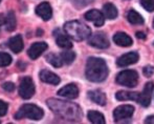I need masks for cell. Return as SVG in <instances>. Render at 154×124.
Wrapping results in <instances>:
<instances>
[{"instance_id":"6da1fadb","label":"cell","mask_w":154,"mask_h":124,"mask_svg":"<svg viewBox=\"0 0 154 124\" xmlns=\"http://www.w3.org/2000/svg\"><path fill=\"white\" fill-rule=\"evenodd\" d=\"M47 105L55 114L69 121H80L83 116V113H82L80 106L72 103V102H65L57 99H48Z\"/></svg>"},{"instance_id":"7a4b0ae2","label":"cell","mask_w":154,"mask_h":124,"mask_svg":"<svg viewBox=\"0 0 154 124\" xmlns=\"http://www.w3.org/2000/svg\"><path fill=\"white\" fill-rule=\"evenodd\" d=\"M86 78L91 82H102L108 76V66L102 58L90 57L86 63Z\"/></svg>"},{"instance_id":"3957f363","label":"cell","mask_w":154,"mask_h":124,"mask_svg":"<svg viewBox=\"0 0 154 124\" xmlns=\"http://www.w3.org/2000/svg\"><path fill=\"white\" fill-rule=\"evenodd\" d=\"M64 31L69 38L75 41H83L89 38L91 35V30L88 25L81 21H69L64 24Z\"/></svg>"},{"instance_id":"277c9868","label":"cell","mask_w":154,"mask_h":124,"mask_svg":"<svg viewBox=\"0 0 154 124\" xmlns=\"http://www.w3.org/2000/svg\"><path fill=\"white\" fill-rule=\"evenodd\" d=\"M44 116L43 110L35 104H24L20 107V110L15 115V118L17 120H20L23 118L31 119V120H41Z\"/></svg>"},{"instance_id":"5b68a950","label":"cell","mask_w":154,"mask_h":124,"mask_svg":"<svg viewBox=\"0 0 154 124\" xmlns=\"http://www.w3.org/2000/svg\"><path fill=\"white\" fill-rule=\"evenodd\" d=\"M116 82L127 87H135L138 82V74L133 69H125L116 76Z\"/></svg>"},{"instance_id":"8992f818","label":"cell","mask_w":154,"mask_h":124,"mask_svg":"<svg viewBox=\"0 0 154 124\" xmlns=\"http://www.w3.org/2000/svg\"><path fill=\"white\" fill-rule=\"evenodd\" d=\"M35 94V85L31 77H24L19 85V95L21 98L29 100Z\"/></svg>"},{"instance_id":"52a82bcc","label":"cell","mask_w":154,"mask_h":124,"mask_svg":"<svg viewBox=\"0 0 154 124\" xmlns=\"http://www.w3.org/2000/svg\"><path fill=\"white\" fill-rule=\"evenodd\" d=\"M134 113V107L129 104H124V105H120L113 110V118L114 121H122L129 119L132 117Z\"/></svg>"},{"instance_id":"ba28073f","label":"cell","mask_w":154,"mask_h":124,"mask_svg":"<svg viewBox=\"0 0 154 124\" xmlns=\"http://www.w3.org/2000/svg\"><path fill=\"white\" fill-rule=\"evenodd\" d=\"M89 43L91 46L95 47V49H105L107 47H109L110 43H109V39L108 37L104 34L103 32H99L95 33L94 35H92L89 39Z\"/></svg>"},{"instance_id":"9c48e42d","label":"cell","mask_w":154,"mask_h":124,"mask_svg":"<svg viewBox=\"0 0 154 124\" xmlns=\"http://www.w3.org/2000/svg\"><path fill=\"white\" fill-rule=\"evenodd\" d=\"M154 90V84L153 82H148L145 85L143 92L140 94L137 99V103H140V105H143L144 107H148L150 105L151 102V97H152V93Z\"/></svg>"},{"instance_id":"30bf717a","label":"cell","mask_w":154,"mask_h":124,"mask_svg":"<svg viewBox=\"0 0 154 124\" xmlns=\"http://www.w3.org/2000/svg\"><path fill=\"white\" fill-rule=\"evenodd\" d=\"M84 18L87 21H91L94 23L95 27H102L105 22V16L102 12L97 10H90L87 13H85Z\"/></svg>"},{"instance_id":"8fae6325","label":"cell","mask_w":154,"mask_h":124,"mask_svg":"<svg viewBox=\"0 0 154 124\" xmlns=\"http://www.w3.org/2000/svg\"><path fill=\"white\" fill-rule=\"evenodd\" d=\"M138 53L136 52H129L127 54H124L123 56H121L118 60H116V64L121 67H124V66H128V65H131V64H134L138 61Z\"/></svg>"},{"instance_id":"7c38bea8","label":"cell","mask_w":154,"mask_h":124,"mask_svg":"<svg viewBox=\"0 0 154 124\" xmlns=\"http://www.w3.org/2000/svg\"><path fill=\"white\" fill-rule=\"evenodd\" d=\"M58 95L66 99H75L79 96V88L75 84H67L58 91Z\"/></svg>"},{"instance_id":"4fadbf2b","label":"cell","mask_w":154,"mask_h":124,"mask_svg":"<svg viewBox=\"0 0 154 124\" xmlns=\"http://www.w3.org/2000/svg\"><path fill=\"white\" fill-rule=\"evenodd\" d=\"M47 43L45 42H35L34 44H32V46L29 49V57L32 60H36L37 58H39L43 54V52H45L47 49Z\"/></svg>"},{"instance_id":"5bb4252c","label":"cell","mask_w":154,"mask_h":124,"mask_svg":"<svg viewBox=\"0 0 154 124\" xmlns=\"http://www.w3.org/2000/svg\"><path fill=\"white\" fill-rule=\"evenodd\" d=\"M36 14L43 20L47 21L53 17V8L48 2H42L36 8Z\"/></svg>"},{"instance_id":"9a60e30c","label":"cell","mask_w":154,"mask_h":124,"mask_svg":"<svg viewBox=\"0 0 154 124\" xmlns=\"http://www.w3.org/2000/svg\"><path fill=\"white\" fill-rule=\"evenodd\" d=\"M39 77H40L41 81L45 82V83L53 84V85H57L60 83V78L59 76H57L55 73L48 71V69H43L39 74Z\"/></svg>"},{"instance_id":"2e32d148","label":"cell","mask_w":154,"mask_h":124,"mask_svg":"<svg viewBox=\"0 0 154 124\" xmlns=\"http://www.w3.org/2000/svg\"><path fill=\"white\" fill-rule=\"evenodd\" d=\"M113 41L116 44H118L119 46H122V47H128L133 44V40H132L131 37L126 34V33H122V32H119L114 35Z\"/></svg>"},{"instance_id":"e0dca14e","label":"cell","mask_w":154,"mask_h":124,"mask_svg":"<svg viewBox=\"0 0 154 124\" xmlns=\"http://www.w3.org/2000/svg\"><path fill=\"white\" fill-rule=\"evenodd\" d=\"M8 47L14 52L15 54L20 53L23 49V39L21 35H16L12 37L8 41Z\"/></svg>"},{"instance_id":"ac0fdd59","label":"cell","mask_w":154,"mask_h":124,"mask_svg":"<svg viewBox=\"0 0 154 124\" xmlns=\"http://www.w3.org/2000/svg\"><path fill=\"white\" fill-rule=\"evenodd\" d=\"M88 97L90 98V100L93 101L94 103L99 104L101 106H104L107 102V98H106V95L104 94L102 91L95 90V91H90L88 93Z\"/></svg>"},{"instance_id":"d6986e66","label":"cell","mask_w":154,"mask_h":124,"mask_svg":"<svg viewBox=\"0 0 154 124\" xmlns=\"http://www.w3.org/2000/svg\"><path fill=\"white\" fill-rule=\"evenodd\" d=\"M103 13L105 18L107 19H116L118 17V8H116V5L112 3H106L103 6Z\"/></svg>"},{"instance_id":"ffe728a7","label":"cell","mask_w":154,"mask_h":124,"mask_svg":"<svg viewBox=\"0 0 154 124\" xmlns=\"http://www.w3.org/2000/svg\"><path fill=\"white\" fill-rule=\"evenodd\" d=\"M127 20L129 21L131 24H143L144 23V18L143 16L137 13L135 10H130L127 14Z\"/></svg>"},{"instance_id":"44dd1931","label":"cell","mask_w":154,"mask_h":124,"mask_svg":"<svg viewBox=\"0 0 154 124\" xmlns=\"http://www.w3.org/2000/svg\"><path fill=\"white\" fill-rule=\"evenodd\" d=\"M140 93H132V92H124V91H120L116 94V98L120 101H125V100H134L137 101Z\"/></svg>"},{"instance_id":"7402d4cb","label":"cell","mask_w":154,"mask_h":124,"mask_svg":"<svg viewBox=\"0 0 154 124\" xmlns=\"http://www.w3.org/2000/svg\"><path fill=\"white\" fill-rule=\"evenodd\" d=\"M88 120L93 124H105V117L97 110H90L87 115Z\"/></svg>"},{"instance_id":"603a6c76","label":"cell","mask_w":154,"mask_h":124,"mask_svg":"<svg viewBox=\"0 0 154 124\" xmlns=\"http://www.w3.org/2000/svg\"><path fill=\"white\" fill-rule=\"evenodd\" d=\"M56 42L59 45L61 49H69L72 47V42L70 41V39L67 36H65L64 34H59L57 36V39H56Z\"/></svg>"},{"instance_id":"cb8c5ba5","label":"cell","mask_w":154,"mask_h":124,"mask_svg":"<svg viewBox=\"0 0 154 124\" xmlns=\"http://www.w3.org/2000/svg\"><path fill=\"white\" fill-rule=\"evenodd\" d=\"M4 23H5V27L8 32H12L16 29V17H15V13L13 11H10L8 13L5 19H4Z\"/></svg>"},{"instance_id":"d4e9b609","label":"cell","mask_w":154,"mask_h":124,"mask_svg":"<svg viewBox=\"0 0 154 124\" xmlns=\"http://www.w3.org/2000/svg\"><path fill=\"white\" fill-rule=\"evenodd\" d=\"M46 60L48 63H51L54 67H61L63 65V61L60 56H57L55 54H48L46 56Z\"/></svg>"},{"instance_id":"484cf974","label":"cell","mask_w":154,"mask_h":124,"mask_svg":"<svg viewBox=\"0 0 154 124\" xmlns=\"http://www.w3.org/2000/svg\"><path fill=\"white\" fill-rule=\"evenodd\" d=\"M60 57H61L63 63H65V64H70V63H72L75 61V52L66 51V52H63Z\"/></svg>"},{"instance_id":"4316f807","label":"cell","mask_w":154,"mask_h":124,"mask_svg":"<svg viewBox=\"0 0 154 124\" xmlns=\"http://www.w3.org/2000/svg\"><path fill=\"white\" fill-rule=\"evenodd\" d=\"M12 63V57L6 53H0V67L8 66Z\"/></svg>"},{"instance_id":"83f0119b","label":"cell","mask_w":154,"mask_h":124,"mask_svg":"<svg viewBox=\"0 0 154 124\" xmlns=\"http://www.w3.org/2000/svg\"><path fill=\"white\" fill-rule=\"evenodd\" d=\"M140 4L148 12L154 11V0H140Z\"/></svg>"},{"instance_id":"f1b7e54d","label":"cell","mask_w":154,"mask_h":124,"mask_svg":"<svg viewBox=\"0 0 154 124\" xmlns=\"http://www.w3.org/2000/svg\"><path fill=\"white\" fill-rule=\"evenodd\" d=\"M143 73H144V75L146 76V77H151L154 74V67L152 65H147V66H145L144 69H143Z\"/></svg>"},{"instance_id":"f546056e","label":"cell","mask_w":154,"mask_h":124,"mask_svg":"<svg viewBox=\"0 0 154 124\" xmlns=\"http://www.w3.org/2000/svg\"><path fill=\"white\" fill-rule=\"evenodd\" d=\"M8 104H6L4 101H2V100H0V117L6 115V113H8Z\"/></svg>"},{"instance_id":"4dcf8cb0","label":"cell","mask_w":154,"mask_h":124,"mask_svg":"<svg viewBox=\"0 0 154 124\" xmlns=\"http://www.w3.org/2000/svg\"><path fill=\"white\" fill-rule=\"evenodd\" d=\"M2 88L6 92H13L15 90V84L13 82H4L2 84Z\"/></svg>"},{"instance_id":"1f68e13d","label":"cell","mask_w":154,"mask_h":124,"mask_svg":"<svg viewBox=\"0 0 154 124\" xmlns=\"http://www.w3.org/2000/svg\"><path fill=\"white\" fill-rule=\"evenodd\" d=\"M145 123H152L154 124V116L152 115V116H149L148 118L145 120Z\"/></svg>"},{"instance_id":"d6a6232c","label":"cell","mask_w":154,"mask_h":124,"mask_svg":"<svg viewBox=\"0 0 154 124\" xmlns=\"http://www.w3.org/2000/svg\"><path fill=\"white\" fill-rule=\"evenodd\" d=\"M136 37H137L138 39H145L146 38V35H145L143 32H137L136 33Z\"/></svg>"},{"instance_id":"836d02e7","label":"cell","mask_w":154,"mask_h":124,"mask_svg":"<svg viewBox=\"0 0 154 124\" xmlns=\"http://www.w3.org/2000/svg\"><path fill=\"white\" fill-rule=\"evenodd\" d=\"M4 19H5V18H4V16H3V15H2V14H0V27H1V25L4 23Z\"/></svg>"},{"instance_id":"e575fe53","label":"cell","mask_w":154,"mask_h":124,"mask_svg":"<svg viewBox=\"0 0 154 124\" xmlns=\"http://www.w3.org/2000/svg\"><path fill=\"white\" fill-rule=\"evenodd\" d=\"M153 29H154V20H153Z\"/></svg>"},{"instance_id":"d590c367","label":"cell","mask_w":154,"mask_h":124,"mask_svg":"<svg viewBox=\"0 0 154 124\" xmlns=\"http://www.w3.org/2000/svg\"><path fill=\"white\" fill-rule=\"evenodd\" d=\"M0 1H1V0H0Z\"/></svg>"}]
</instances>
